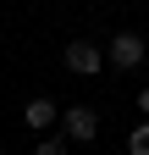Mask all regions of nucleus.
Returning a JSON list of instances; mask_svg holds the SVG:
<instances>
[{"label": "nucleus", "instance_id": "f257e3e1", "mask_svg": "<svg viewBox=\"0 0 149 155\" xmlns=\"http://www.w3.org/2000/svg\"><path fill=\"white\" fill-rule=\"evenodd\" d=\"M94 133H100L94 105H61V139L66 144H94Z\"/></svg>", "mask_w": 149, "mask_h": 155}, {"label": "nucleus", "instance_id": "f03ea898", "mask_svg": "<svg viewBox=\"0 0 149 155\" xmlns=\"http://www.w3.org/2000/svg\"><path fill=\"white\" fill-rule=\"evenodd\" d=\"M61 61H66V72H78V78H94V72H105V50L94 45V39H72Z\"/></svg>", "mask_w": 149, "mask_h": 155}, {"label": "nucleus", "instance_id": "7ed1b4c3", "mask_svg": "<svg viewBox=\"0 0 149 155\" xmlns=\"http://www.w3.org/2000/svg\"><path fill=\"white\" fill-rule=\"evenodd\" d=\"M105 61H110V67H144V33H133V28H122L116 39H110Z\"/></svg>", "mask_w": 149, "mask_h": 155}, {"label": "nucleus", "instance_id": "20e7f679", "mask_svg": "<svg viewBox=\"0 0 149 155\" xmlns=\"http://www.w3.org/2000/svg\"><path fill=\"white\" fill-rule=\"evenodd\" d=\"M22 122H28L33 133H50L55 122H61V105H55V100H50V94H33V100L22 105Z\"/></svg>", "mask_w": 149, "mask_h": 155}, {"label": "nucleus", "instance_id": "39448f33", "mask_svg": "<svg viewBox=\"0 0 149 155\" xmlns=\"http://www.w3.org/2000/svg\"><path fill=\"white\" fill-rule=\"evenodd\" d=\"M33 155H72V144L61 139V133H44V139L33 144Z\"/></svg>", "mask_w": 149, "mask_h": 155}, {"label": "nucleus", "instance_id": "423d86ee", "mask_svg": "<svg viewBox=\"0 0 149 155\" xmlns=\"http://www.w3.org/2000/svg\"><path fill=\"white\" fill-rule=\"evenodd\" d=\"M127 155H149V122H138L127 133Z\"/></svg>", "mask_w": 149, "mask_h": 155}, {"label": "nucleus", "instance_id": "0eeeda50", "mask_svg": "<svg viewBox=\"0 0 149 155\" xmlns=\"http://www.w3.org/2000/svg\"><path fill=\"white\" fill-rule=\"evenodd\" d=\"M138 111H144V122H149V89H144V94H138Z\"/></svg>", "mask_w": 149, "mask_h": 155}, {"label": "nucleus", "instance_id": "6e6552de", "mask_svg": "<svg viewBox=\"0 0 149 155\" xmlns=\"http://www.w3.org/2000/svg\"><path fill=\"white\" fill-rule=\"evenodd\" d=\"M0 155H6V150H0Z\"/></svg>", "mask_w": 149, "mask_h": 155}]
</instances>
